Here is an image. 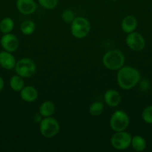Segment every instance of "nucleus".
Wrapping results in <instances>:
<instances>
[{"label": "nucleus", "instance_id": "nucleus-3", "mask_svg": "<svg viewBox=\"0 0 152 152\" xmlns=\"http://www.w3.org/2000/svg\"><path fill=\"white\" fill-rule=\"evenodd\" d=\"M90 31L89 21L83 17H76L72 22L71 32L75 38L82 39L86 37Z\"/></svg>", "mask_w": 152, "mask_h": 152}, {"label": "nucleus", "instance_id": "nucleus-1", "mask_svg": "<svg viewBox=\"0 0 152 152\" xmlns=\"http://www.w3.org/2000/svg\"><path fill=\"white\" fill-rule=\"evenodd\" d=\"M140 79V73L133 67L123 66L118 71L117 83L119 87L124 90H130L135 87Z\"/></svg>", "mask_w": 152, "mask_h": 152}, {"label": "nucleus", "instance_id": "nucleus-16", "mask_svg": "<svg viewBox=\"0 0 152 152\" xmlns=\"http://www.w3.org/2000/svg\"><path fill=\"white\" fill-rule=\"evenodd\" d=\"M131 145L135 151H143L146 148V141L142 137L135 135L132 137Z\"/></svg>", "mask_w": 152, "mask_h": 152}, {"label": "nucleus", "instance_id": "nucleus-5", "mask_svg": "<svg viewBox=\"0 0 152 152\" xmlns=\"http://www.w3.org/2000/svg\"><path fill=\"white\" fill-rule=\"evenodd\" d=\"M129 123V117L123 111H116L110 117V126L112 130L116 132L125 131Z\"/></svg>", "mask_w": 152, "mask_h": 152}, {"label": "nucleus", "instance_id": "nucleus-22", "mask_svg": "<svg viewBox=\"0 0 152 152\" xmlns=\"http://www.w3.org/2000/svg\"><path fill=\"white\" fill-rule=\"evenodd\" d=\"M142 120L148 124H152V105L145 108L142 114Z\"/></svg>", "mask_w": 152, "mask_h": 152}, {"label": "nucleus", "instance_id": "nucleus-6", "mask_svg": "<svg viewBox=\"0 0 152 152\" xmlns=\"http://www.w3.org/2000/svg\"><path fill=\"white\" fill-rule=\"evenodd\" d=\"M14 68L16 74L27 78L34 75L36 71V65L32 59L22 58L16 62Z\"/></svg>", "mask_w": 152, "mask_h": 152}, {"label": "nucleus", "instance_id": "nucleus-25", "mask_svg": "<svg viewBox=\"0 0 152 152\" xmlns=\"http://www.w3.org/2000/svg\"><path fill=\"white\" fill-rule=\"evenodd\" d=\"M111 1H116V0H111Z\"/></svg>", "mask_w": 152, "mask_h": 152}, {"label": "nucleus", "instance_id": "nucleus-14", "mask_svg": "<svg viewBox=\"0 0 152 152\" xmlns=\"http://www.w3.org/2000/svg\"><path fill=\"white\" fill-rule=\"evenodd\" d=\"M122 31L127 34L134 32L137 27V20L134 16H127L122 22Z\"/></svg>", "mask_w": 152, "mask_h": 152}, {"label": "nucleus", "instance_id": "nucleus-9", "mask_svg": "<svg viewBox=\"0 0 152 152\" xmlns=\"http://www.w3.org/2000/svg\"><path fill=\"white\" fill-rule=\"evenodd\" d=\"M0 43L4 50L10 53L16 51L19 47V41L17 37L10 33L4 34L2 36L0 40Z\"/></svg>", "mask_w": 152, "mask_h": 152}, {"label": "nucleus", "instance_id": "nucleus-23", "mask_svg": "<svg viewBox=\"0 0 152 152\" xmlns=\"http://www.w3.org/2000/svg\"><path fill=\"white\" fill-rule=\"evenodd\" d=\"M75 13L71 10H65L62 13V19L66 23L72 22L75 19Z\"/></svg>", "mask_w": 152, "mask_h": 152}, {"label": "nucleus", "instance_id": "nucleus-11", "mask_svg": "<svg viewBox=\"0 0 152 152\" xmlns=\"http://www.w3.org/2000/svg\"><path fill=\"white\" fill-rule=\"evenodd\" d=\"M16 59L10 52H0V65L3 68L7 70H11L16 65Z\"/></svg>", "mask_w": 152, "mask_h": 152}, {"label": "nucleus", "instance_id": "nucleus-20", "mask_svg": "<svg viewBox=\"0 0 152 152\" xmlns=\"http://www.w3.org/2000/svg\"><path fill=\"white\" fill-rule=\"evenodd\" d=\"M104 105L101 102H95L89 107V113L92 116H98L103 112Z\"/></svg>", "mask_w": 152, "mask_h": 152}, {"label": "nucleus", "instance_id": "nucleus-18", "mask_svg": "<svg viewBox=\"0 0 152 152\" xmlns=\"http://www.w3.org/2000/svg\"><path fill=\"white\" fill-rule=\"evenodd\" d=\"M14 27V22L10 18H4L0 22V31L3 34H8L12 31Z\"/></svg>", "mask_w": 152, "mask_h": 152}, {"label": "nucleus", "instance_id": "nucleus-13", "mask_svg": "<svg viewBox=\"0 0 152 152\" xmlns=\"http://www.w3.org/2000/svg\"><path fill=\"white\" fill-rule=\"evenodd\" d=\"M104 100L110 107H116L120 103L121 96L117 91L114 89L108 90L104 94Z\"/></svg>", "mask_w": 152, "mask_h": 152}, {"label": "nucleus", "instance_id": "nucleus-21", "mask_svg": "<svg viewBox=\"0 0 152 152\" xmlns=\"http://www.w3.org/2000/svg\"><path fill=\"white\" fill-rule=\"evenodd\" d=\"M40 5L48 10H52L55 8L58 4V0H38Z\"/></svg>", "mask_w": 152, "mask_h": 152}, {"label": "nucleus", "instance_id": "nucleus-12", "mask_svg": "<svg viewBox=\"0 0 152 152\" xmlns=\"http://www.w3.org/2000/svg\"><path fill=\"white\" fill-rule=\"evenodd\" d=\"M20 96L22 100L28 102L35 101L38 97V92L35 88L32 86H24L23 88L20 91Z\"/></svg>", "mask_w": 152, "mask_h": 152}, {"label": "nucleus", "instance_id": "nucleus-2", "mask_svg": "<svg viewBox=\"0 0 152 152\" xmlns=\"http://www.w3.org/2000/svg\"><path fill=\"white\" fill-rule=\"evenodd\" d=\"M125 56L119 50H110L103 56V64L109 70L120 69L125 64Z\"/></svg>", "mask_w": 152, "mask_h": 152}, {"label": "nucleus", "instance_id": "nucleus-24", "mask_svg": "<svg viewBox=\"0 0 152 152\" xmlns=\"http://www.w3.org/2000/svg\"><path fill=\"white\" fill-rule=\"evenodd\" d=\"M4 80L2 79V77H0V91H1V90H2L3 88H4Z\"/></svg>", "mask_w": 152, "mask_h": 152}, {"label": "nucleus", "instance_id": "nucleus-19", "mask_svg": "<svg viewBox=\"0 0 152 152\" xmlns=\"http://www.w3.org/2000/svg\"><path fill=\"white\" fill-rule=\"evenodd\" d=\"M35 30V24L31 20H26L20 25V31L25 35H31Z\"/></svg>", "mask_w": 152, "mask_h": 152}, {"label": "nucleus", "instance_id": "nucleus-10", "mask_svg": "<svg viewBox=\"0 0 152 152\" xmlns=\"http://www.w3.org/2000/svg\"><path fill=\"white\" fill-rule=\"evenodd\" d=\"M16 7L22 14L30 15L36 11L37 5L34 0H16Z\"/></svg>", "mask_w": 152, "mask_h": 152}, {"label": "nucleus", "instance_id": "nucleus-8", "mask_svg": "<svg viewBox=\"0 0 152 152\" xmlns=\"http://www.w3.org/2000/svg\"><path fill=\"white\" fill-rule=\"evenodd\" d=\"M126 44L134 51H141L145 45V41L142 36L137 32H131L126 37Z\"/></svg>", "mask_w": 152, "mask_h": 152}, {"label": "nucleus", "instance_id": "nucleus-15", "mask_svg": "<svg viewBox=\"0 0 152 152\" xmlns=\"http://www.w3.org/2000/svg\"><path fill=\"white\" fill-rule=\"evenodd\" d=\"M55 111V106L51 101H46L43 102L39 108L40 114L44 117H51Z\"/></svg>", "mask_w": 152, "mask_h": 152}, {"label": "nucleus", "instance_id": "nucleus-7", "mask_svg": "<svg viewBox=\"0 0 152 152\" xmlns=\"http://www.w3.org/2000/svg\"><path fill=\"white\" fill-rule=\"evenodd\" d=\"M131 140L132 137L129 133L125 131L118 132L112 136L111 145L117 150H125L131 145Z\"/></svg>", "mask_w": 152, "mask_h": 152}, {"label": "nucleus", "instance_id": "nucleus-4", "mask_svg": "<svg viewBox=\"0 0 152 152\" xmlns=\"http://www.w3.org/2000/svg\"><path fill=\"white\" fill-rule=\"evenodd\" d=\"M60 130L59 123L53 117H45L40 125V132L46 138H52L56 136Z\"/></svg>", "mask_w": 152, "mask_h": 152}, {"label": "nucleus", "instance_id": "nucleus-17", "mask_svg": "<svg viewBox=\"0 0 152 152\" xmlns=\"http://www.w3.org/2000/svg\"><path fill=\"white\" fill-rule=\"evenodd\" d=\"M24 80L22 77L19 75H15L10 78V86L12 90L15 91H20L24 88Z\"/></svg>", "mask_w": 152, "mask_h": 152}]
</instances>
